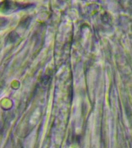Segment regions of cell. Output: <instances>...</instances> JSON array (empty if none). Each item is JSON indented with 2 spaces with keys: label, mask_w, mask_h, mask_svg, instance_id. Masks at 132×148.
Here are the masks:
<instances>
[{
  "label": "cell",
  "mask_w": 132,
  "mask_h": 148,
  "mask_svg": "<svg viewBox=\"0 0 132 148\" xmlns=\"http://www.w3.org/2000/svg\"><path fill=\"white\" fill-rule=\"evenodd\" d=\"M23 5H20L19 3H12V2L9 1L3 2L0 4V10H3V12H8L9 11H13L17 10L22 9Z\"/></svg>",
  "instance_id": "6da1fadb"
}]
</instances>
